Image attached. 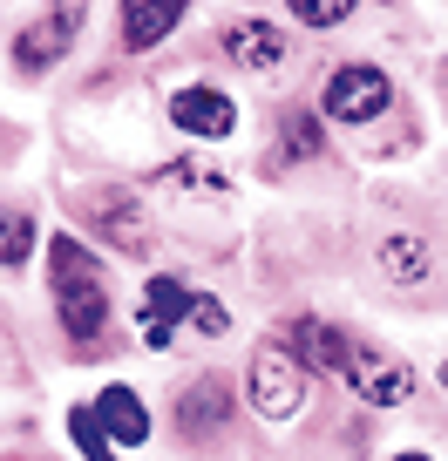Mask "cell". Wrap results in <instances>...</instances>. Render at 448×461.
I'll use <instances>...</instances> for the list:
<instances>
[{"mask_svg":"<svg viewBox=\"0 0 448 461\" xmlns=\"http://www.w3.org/2000/svg\"><path fill=\"white\" fill-rule=\"evenodd\" d=\"M48 285H55V305H61V326H69V339L96 346V332L109 326V292H102L96 251H88L75 230L48 238Z\"/></svg>","mask_w":448,"mask_h":461,"instance_id":"obj_1","label":"cell"},{"mask_svg":"<svg viewBox=\"0 0 448 461\" xmlns=\"http://www.w3.org/2000/svg\"><path fill=\"white\" fill-rule=\"evenodd\" d=\"M306 380H313V366L292 353V346H259L251 353V407H259L265 420H292L306 407Z\"/></svg>","mask_w":448,"mask_h":461,"instance_id":"obj_2","label":"cell"},{"mask_svg":"<svg viewBox=\"0 0 448 461\" xmlns=\"http://www.w3.org/2000/svg\"><path fill=\"white\" fill-rule=\"evenodd\" d=\"M333 374L347 380V393H353V401H367V407H401L407 393H415L407 360H388V353H374L367 339H347V353H340Z\"/></svg>","mask_w":448,"mask_h":461,"instance_id":"obj_3","label":"cell"},{"mask_svg":"<svg viewBox=\"0 0 448 461\" xmlns=\"http://www.w3.org/2000/svg\"><path fill=\"white\" fill-rule=\"evenodd\" d=\"M82 21H88V0H55L41 21H28V28L14 34V68H21V75H48V68L75 48Z\"/></svg>","mask_w":448,"mask_h":461,"instance_id":"obj_4","label":"cell"},{"mask_svg":"<svg viewBox=\"0 0 448 461\" xmlns=\"http://www.w3.org/2000/svg\"><path fill=\"white\" fill-rule=\"evenodd\" d=\"M380 109H394V82L374 61H347L326 75V115L333 122H374Z\"/></svg>","mask_w":448,"mask_h":461,"instance_id":"obj_5","label":"cell"},{"mask_svg":"<svg viewBox=\"0 0 448 461\" xmlns=\"http://www.w3.org/2000/svg\"><path fill=\"white\" fill-rule=\"evenodd\" d=\"M170 115H177V130H190V136H232L238 130V102L224 95V88H204V82H190V88H177V102H170Z\"/></svg>","mask_w":448,"mask_h":461,"instance_id":"obj_6","label":"cell"},{"mask_svg":"<svg viewBox=\"0 0 448 461\" xmlns=\"http://www.w3.org/2000/svg\"><path fill=\"white\" fill-rule=\"evenodd\" d=\"M184 312H190L184 278H150V285H143V312H136V326H143V346H150V353H163V346L177 339Z\"/></svg>","mask_w":448,"mask_h":461,"instance_id":"obj_7","label":"cell"},{"mask_svg":"<svg viewBox=\"0 0 448 461\" xmlns=\"http://www.w3.org/2000/svg\"><path fill=\"white\" fill-rule=\"evenodd\" d=\"M82 211H88V224H96L109 245H130V251H143V245H150V224H143V211H136L130 190H96Z\"/></svg>","mask_w":448,"mask_h":461,"instance_id":"obj_8","label":"cell"},{"mask_svg":"<svg viewBox=\"0 0 448 461\" xmlns=\"http://www.w3.org/2000/svg\"><path fill=\"white\" fill-rule=\"evenodd\" d=\"M224 414H232V380L224 374H204L190 393H177V428L197 434V441H211L224 428Z\"/></svg>","mask_w":448,"mask_h":461,"instance_id":"obj_9","label":"cell"},{"mask_svg":"<svg viewBox=\"0 0 448 461\" xmlns=\"http://www.w3.org/2000/svg\"><path fill=\"white\" fill-rule=\"evenodd\" d=\"M184 7H190V0H123V48L143 55V48L170 41L177 21H184Z\"/></svg>","mask_w":448,"mask_h":461,"instance_id":"obj_10","label":"cell"},{"mask_svg":"<svg viewBox=\"0 0 448 461\" xmlns=\"http://www.w3.org/2000/svg\"><path fill=\"white\" fill-rule=\"evenodd\" d=\"M224 55H232L238 68H251V75H279V61H286V34L265 28V21H232V28H224Z\"/></svg>","mask_w":448,"mask_h":461,"instance_id":"obj_11","label":"cell"},{"mask_svg":"<svg viewBox=\"0 0 448 461\" xmlns=\"http://www.w3.org/2000/svg\"><path fill=\"white\" fill-rule=\"evenodd\" d=\"M157 184L170 190V197H184V203H232V176L217 170V163H204V157H184V163H170V170H157Z\"/></svg>","mask_w":448,"mask_h":461,"instance_id":"obj_12","label":"cell"},{"mask_svg":"<svg viewBox=\"0 0 448 461\" xmlns=\"http://www.w3.org/2000/svg\"><path fill=\"white\" fill-rule=\"evenodd\" d=\"M96 420H102V434L123 441V447H143L150 441V407H143V393H130V387H109V393H102Z\"/></svg>","mask_w":448,"mask_h":461,"instance_id":"obj_13","label":"cell"},{"mask_svg":"<svg viewBox=\"0 0 448 461\" xmlns=\"http://www.w3.org/2000/svg\"><path fill=\"white\" fill-rule=\"evenodd\" d=\"M380 272H388L394 285H421V278H428V245H421L415 230H394L388 245H380Z\"/></svg>","mask_w":448,"mask_h":461,"instance_id":"obj_14","label":"cell"},{"mask_svg":"<svg viewBox=\"0 0 448 461\" xmlns=\"http://www.w3.org/2000/svg\"><path fill=\"white\" fill-rule=\"evenodd\" d=\"M28 251H34V217H28V211H0V265H7V272H21V265H28Z\"/></svg>","mask_w":448,"mask_h":461,"instance_id":"obj_15","label":"cell"},{"mask_svg":"<svg viewBox=\"0 0 448 461\" xmlns=\"http://www.w3.org/2000/svg\"><path fill=\"white\" fill-rule=\"evenodd\" d=\"M69 434H75V447H82V461H116V447H109V434H102L96 407H69Z\"/></svg>","mask_w":448,"mask_h":461,"instance_id":"obj_16","label":"cell"},{"mask_svg":"<svg viewBox=\"0 0 448 461\" xmlns=\"http://www.w3.org/2000/svg\"><path fill=\"white\" fill-rule=\"evenodd\" d=\"M279 149H286V157H319V122L306 109H286V122H279Z\"/></svg>","mask_w":448,"mask_h":461,"instance_id":"obj_17","label":"cell"},{"mask_svg":"<svg viewBox=\"0 0 448 461\" xmlns=\"http://www.w3.org/2000/svg\"><path fill=\"white\" fill-rule=\"evenodd\" d=\"M286 7H292V21H306V28H340L361 0H286Z\"/></svg>","mask_w":448,"mask_h":461,"instance_id":"obj_18","label":"cell"},{"mask_svg":"<svg viewBox=\"0 0 448 461\" xmlns=\"http://www.w3.org/2000/svg\"><path fill=\"white\" fill-rule=\"evenodd\" d=\"M184 319L204 332V339H224V332H232V312H224L217 299H204V292H190V312H184Z\"/></svg>","mask_w":448,"mask_h":461,"instance_id":"obj_19","label":"cell"},{"mask_svg":"<svg viewBox=\"0 0 448 461\" xmlns=\"http://www.w3.org/2000/svg\"><path fill=\"white\" fill-rule=\"evenodd\" d=\"M394 461H428V455H394Z\"/></svg>","mask_w":448,"mask_h":461,"instance_id":"obj_20","label":"cell"},{"mask_svg":"<svg viewBox=\"0 0 448 461\" xmlns=\"http://www.w3.org/2000/svg\"><path fill=\"white\" fill-rule=\"evenodd\" d=\"M442 387H448V360H442Z\"/></svg>","mask_w":448,"mask_h":461,"instance_id":"obj_21","label":"cell"}]
</instances>
